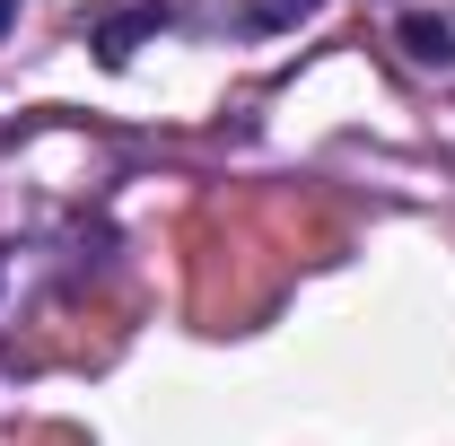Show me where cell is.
Listing matches in <instances>:
<instances>
[{
	"mask_svg": "<svg viewBox=\"0 0 455 446\" xmlns=\"http://www.w3.org/2000/svg\"><path fill=\"white\" fill-rule=\"evenodd\" d=\"M167 27H175V0H123V9H106V18L88 27V44H97V61H106V70H123L140 44H158Z\"/></svg>",
	"mask_w": 455,
	"mask_h": 446,
	"instance_id": "6da1fadb",
	"label": "cell"
},
{
	"mask_svg": "<svg viewBox=\"0 0 455 446\" xmlns=\"http://www.w3.org/2000/svg\"><path fill=\"white\" fill-rule=\"evenodd\" d=\"M403 53L420 61V70H455V27L438 18V9H403Z\"/></svg>",
	"mask_w": 455,
	"mask_h": 446,
	"instance_id": "7a4b0ae2",
	"label": "cell"
},
{
	"mask_svg": "<svg viewBox=\"0 0 455 446\" xmlns=\"http://www.w3.org/2000/svg\"><path fill=\"white\" fill-rule=\"evenodd\" d=\"M315 9H324V0H236L228 27H236V36H281V27H307Z\"/></svg>",
	"mask_w": 455,
	"mask_h": 446,
	"instance_id": "3957f363",
	"label": "cell"
},
{
	"mask_svg": "<svg viewBox=\"0 0 455 446\" xmlns=\"http://www.w3.org/2000/svg\"><path fill=\"white\" fill-rule=\"evenodd\" d=\"M9 18H18V0H0V36H9Z\"/></svg>",
	"mask_w": 455,
	"mask_h": 446,
	"instance_id": "277c9868",
	"label": "cell"
}]
</instances>
